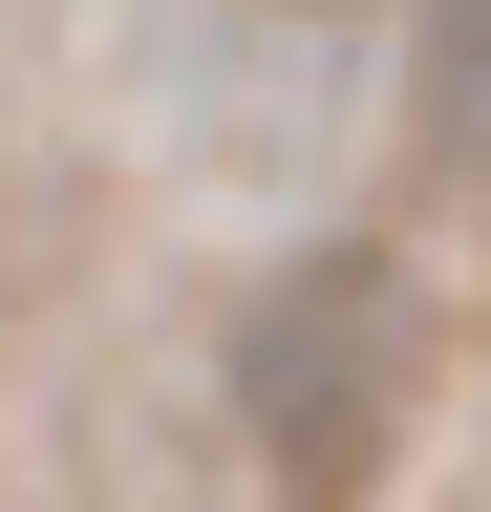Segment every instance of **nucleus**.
Listing matches in <instances>:
<instances>
[{"label":"nucleus","mask_w":491,"mask_h":512,"mask_svg":"<svg viewBox=\"0 0 491 512\" xmlns=\"http://www.w3.org/2000/svg\"><path fill=\"white\" fill-rule=\"evenodd\" d=\"M406 406H427V320L385 256H299L235 320V448L278 470V512H363L406 470Z\"/></svg>","instance_id":"1"},{"label":"nucleus","mask_w":491,"mask_h":512,"mask_svg":"<svg viewBox=\"0 0 491 512\" xmlns=\"http://www.w3.org/2000/svg\"><path fill=\"white\" fill-rule=\"evenodd\" d=\"M406 107L449 171H491V0H406Z\"/></svg>","instance_id":"2"}]
</instances>
